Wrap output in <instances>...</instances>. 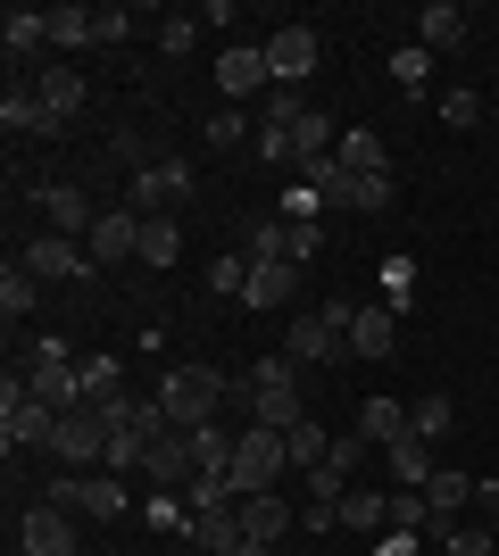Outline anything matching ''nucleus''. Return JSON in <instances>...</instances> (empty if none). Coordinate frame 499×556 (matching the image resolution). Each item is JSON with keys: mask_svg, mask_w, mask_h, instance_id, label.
Segmentation results:
<instances>
[{"mask_svg": "<svg viewBox=\"0 0 499 556\" xmlns=\"http://www.w3.org/2000/svg\"><path fill=\"white\" fill-rule=\"evenodd\" d=\"M234 399V382L216 366H175L159 382V407H166V424H184V432H200V424H216V407Z\"/></svg>", "mask_w": 499, "mask_h": 556, "instance_id": "f257e3e1", "label": "nucleus"}, {"mask_svg": "<svg viewBox=\"0 0 499 556\" xmlns=\"http://www.w3.org/2000/svg\"><path fill=\"white\" fill-rule=\"evenodd\" d=\"M241 399H250V424H300V366H291L284 349L275 357H259V366L241 374Z\"/></svg>", "mask_w": 499, "mask_h": 556, "instance_id": "f03ea898", "label": "nucleus"}, {"mask_svg": "<svg viewBox=\"0 0 499 556\" xmlns=\"http://www.w3.org/2000/svg\"><path fill=\"white\" fill-rule=\"evenodd\" d=\"M50 507H67V515H92V523H117L134 498H125V482L109 473V465H92V473H59V482L42 490Z\"/></svg>", "mask_w": 499, "mask_h": 556, "instance_id": "7ed1b4c3", "label": "nucleus"}, {"mask_svg": "<svg viewBox=\"0 0 499 556\" xmlns=\"http://www.w3.org/2000/svg\"><path fill=\"white\" fill-rule=\"evenodd\" d=\"M275 109H266V125H284L291 134V150H300V166H316V159H333L341 150V134H333V116L316 109V100H300V92H266Z\"/></svg>", "mask_w": 499, "mask_h": 556, "instance_id": "20e7f679", "label": "nucleus"}, {"mask_svg": "<svg viewBox=\"0 0 499 556\" xmlns=\"http://www.w3.org/2000/svg\"><path fill=\"white\" fill-rule=\"evenodd\" d=\"M25 391L42 399L50 416L84 407V382H75V357H67V341H34V349H25Z\"/></svg>", "mask_w": 499, "mask_h": 556, "instance_id": "39448f33", "label": "nucleus"}, {"mask_svg": "<svg viewBox=\"0 0 499 556\" xmlns=\"http://www.w3.org/2000/svg\"><path fill=\"white\" fill-rule=\"evenodd\" d=\"M50 457L67 465V473H92V465H109V416H100L92 399L59 416V432H50Z\"/></svg>", "mask_w": 499, "mask_h": 556, "instance_id": "423d86ee", "label": "nucleus"}, {"mask_svg": "<svg viewBox=\"0 0 499 556\" xmlns=\"http://www.w3.org/2000/svg\"><path fill=\"white\" fill-rule=\"evenodd\" d=\"M50 432H59V416L9 374V382H0V448H9V457H17V448H50Z\"/></svg>", "mask_w": 499, "mask_h": 556, "instance_id": "0eeeda50", "label": "nucleus"}, {"mask_svg": "<svg viewBox=\"0 0 499 556\" xmlns=\"http://www.w3.org/2000/svg\"><path fill=\"white\" fill-rule=\"evenodd\" d=\"M284 465H291V448H284L275 424H241V448H234V490L241 498H250V490H275Z\"/></svg>", "mask_w": 499, "mask_h": 556, "instance_id": "6e6552de", "label": "nucleus"}, {"mask_svg": "<svg viewBox=\"0 0 499 556\" xmlns=\"http://www.w3.org/2000/svg\"><path fill=\"white\" fill-rule=\"evenodd\" d=\"M17 266H25L34 282H92V275H100L92 250H84V241H67V232H34Z\"/></svg>", "mask_w": 499, "mask_h": 556, "instance_id": "1a4fd4ad", "label": "nucleus"}, {"mask_svg": "<svg viewBox=\"0 0 499 556\" xmlns=\"http://www.w3.org/2000/svg\"><path fill=\"white\" fill-rule=\"evenodd\" d=\"M266 75H275V92H291V84H309L316 59H325V42H316V25H275L266 34Z\"/></svg>", "mask_w": 499, "mask_h": 556, "instance_id": "9d476101", "label": "nucleus"}, {"mask_svg": "<svg viewBox=\"0 0 499 556\" xmlns=\"http://www.w3.org/2000/svg\"><path fill=\"white\" fill-rule=\"evenodd\" d=\"M142 473H150V490H191L200 457H191V432H184V424L150 432V457H142Z\"/></svg>", "mask_w": 499, "mask_h": 556, "instance_id": "9b49d317", "label": "nucleus"}, {"mask_svg": "<svg viewBox=\"0 0 499 556\" xmlns=\"http://www.w3.org/2000/svg\"><path fill=\"white\" fill-rule=\"evenodd\" d=\"M284 357L291 366H333V357H350V349H341V332L325 325V307H300L284 325Z\"/></svg>", "mask_w": 499, "mask_h": 556, "instance_id": "f8f14e48", "label": "nucleus"}, {"mask_svg": "<svg viewBox=\"0 0 499 556\" xmlns=\"http://www.w3.org/2000/svg\"><path fill=\"white\" fill-rule=\"evenodd\" d=\"M84 250H92V266H125V257H142V208H100V225L84 232Z\"/></svg>", "mask_w": 499, "mask_h": 556, "instance_id": "ddd939ff", "label": "nucleus"}, {"mask_svg": "<svg viewBox=\"0 0 499 556\" xmlns=\"http://www.w3.org/2000/svg\"><path fill=\"white\" fill-rule=\"evenodd\" d=\"M191 200V166L184 159H150L142 175H134V208L142 216H166V208H184Z\"/></svg>", "mask_w": 499, "mask_h": 556, "instance_id": "4468645a", "label": "nucleus"}, {"mask_svg": "<svg viewBox=\"0 0 499 556\" xmlns=\"http://www.w3.org/2000/svg\"><path fill=\"white\" fill-rule=\"evenodd\" d=\"M466 507H475V473H458V465H433V482H425V532L441 540L450 523H466Z\"/></svg>", "mask_w": 499, "mask_h": 556, "instance_id": "2eb2a0df", "label": "nucleus"}, {"mask_svg": "<svg viewBox=\"0 0 499 556\" xmlns=\"http://www.w3.org/2000/svg\"><path fill=\"white\" fill-rule=\"evenodd\" d=\"M17 548L25 556H75V515L50 507V498H42V507H25L17 515Z\"/></svg>", "mask_w": 499, "mask_h": 556, "instance_id": "dca6fc26", "label": "nucleus"}, {"mask_svg": "<svg viewBox=\"0 0 499 556\" xmlns=\"http://www.w3.org/2000/svg\"><path fill=\"white\" fill-rule=\"evenodd\" d=\"M341 349H350L358 366H375V357H391V349H400V316H391L383 300H366V307L350 316V332H341Z\"/></svg>", "mask_w": 499, "mask_h": 556, "instance_id": "f3484780", "label": "nucleus"}, {"mask_svg": "<svg viewBox=\"0 0 499 556\" xmlns=\"http://www.w3.org/2000/svg\"><path fill=\"white\" fill-rule=\"evenodd\" d=\"M34 208H42V232H67V241L100 225V208H84V191H75V184H42V191H34Z\"/></svg>", "mask_w": 499, "mask_h": 556, "instance_id": "a211bd4d", "label": "nucleus"}, {"mask_svg": "<svg viewBox=\"0 0 499 556\" xmlns=\"http://www.w3.org/2000/svg\"><path fill=\"white\" fill-rule=\"evenodd\" d=\"M300 300V266L291 257H266V266H250V291H241V307H259V316H275V307Z\"/></svg>", "mask_w": 499, "mask_h": 556, "instance_id": "6ab92c4d", "label": "nucleus"}, {"mask_svg": "<svg viewBox=\"0 0 499 556\" xmlns=\"http://www.w3.org/2000/svg\"><path fill=\"white\" fill-rule=\"evenodd\" d=\"M0 125H9V134H25V141H59V134H67V125H59V116L34 100V84H9V100H0Z\"/></svg>", "mask_w": 499, "mask_h": 556, "instance_id": "aec40b11", "label": "nucleus"}, {"mask_svg": "<svg viewBox=\"0 0 499 556\" xmlns=\"http://www.w3.org/2000/svg\"><path fill=\"white\" fill-rule=\"evenodd\" d=\"M191 540H200V556H266L241 532V515H191Z\"/></svg>", "mask_w": 499, "mask_h": 556, "instance_id": "412c9836", "label": "nucleus"}, {"mask_svg": "<svg viewBox=\"0 0 499 556\" xmlns=\"http://www.w3.org/2000/svg\"><path fill=\"white\" fill-rule=\"evenodd\" d=\"M241 532L259 540V548H275V540H284V523H291V507H284V490H250V498H241Z\"/></svg>", "mask_w": 499, "mask_h": 556, "instance_id": "4be33fe9", "label": "nucleus"}, {"mask_svg": "<svg viewBox=\"0 0 499 556\" xmlns=\"http://www.w3.org/2000/svg\"><path fill=\"white\" fill-rule=\"evenodd\" d=\"M34 100H42L59 125H75V116H84V75H75V67H42V75H34Z\"/></svg>", "mask_w": 499, "mask_h": 556, "instance_id": "5701e85b", "label": "nucleus"}, {"mask_svg": "<svg viewBox=\"0 0 499 556\" xmlns=\"http://www.w3.org/2000/svg\"><path fill=\"white\" fill-rule=\"evenodd\" d=\"M259 84H275V75H266V50H225V59H216V92H225V109H234L241 92H259Z\"/></svg>", "mask_w": 499, "mask_h": 556, "instance_id": "b1692460", "label": "nucleus"}, {"mask_svg": "<svg viewBox=\"0 0 499 556\" xmlns=\"http://www.w3.org/2000/svg\"><path fill=\"white\" fill-rule=\"evenodd\" d=\"M350 432H358L366 448H391V441H408V407H400V399H366Z\"/></svg>", "mask_w": 499, "mask_h": 556, "instance_id": "393cba45", "label": "nucleus"}, {"mask_svg": "<svg viewBox=\"0 0 499 556\" xmlns=\"http://www.w3.org/2000/svg\"><path fill=\"white\" fill-rule=\"evenodd\" d=\"M416 42H425V50H458V42H466V9H458V0L416 9Z\"/></svg>", "mask_w": 499, "mask_h": 556, "instance_id": "a878e982", "label": "nucleus"}, {"mask_svg": "<svg viewBox=\"0 0 499 556\" xmlns=\"http://www.w3.org/2000/svg\"><path fill=\"white\" fill-rule=\"evenodd\" d=\"M333 159H341V175H391V159H383V134H375V125H350Z\"/></svg>", "mask_w": 499, "mask_h": 556, "instance_id": "bb28decb", "label": "nucleus"}, {"mask_svg": "<svg viewBox=\"0 0 499 556\" xmlns=\"http://www.w3.org/2000/svg\"><path fill=\"white\" fill-rule=\"evenodd\" d=\"M234 448H241L234 424H200V432H191V457H200V473H225V482H234Z\"/></svg>", "mask_w": 499, "mask_h": 556, "instance_id": "cd10ccee", "label": "nucleus"}, {"mask_svg": "<svg viewBox=\"0 0 499 556\" xmlns=\"http://www.w3.org/2000/svg\"><path fill=\"white\" fill-rule=\"evenodd\" d=\"M341 523L350 532H391V490H341Z\"/></svg>", "mask_w": 499, "mask_h": 556, "instance_id": "c85d7f7f", "label": "nucleus"}, {"mask_svg": "<svg viewBox=\"0 0 499 556\" xmlns=\"http://www.w3.org/2000/svg\"><path fill=\"white\" fill-rule=\"evenodd\" d=\"M408 432H416V441H450V432H458V407H450V391H425V399H416V407H408Z\"/></svg>", "mask_w": 499, "mask_h": 556, "instance_id": "c756f323", "label": "nucleus"}, {"mask_svg": "<svg viewBox=\"0 0 499 556\" xmlns=\"http://www.w3.org/2000/svg\"><path fill=\"white\" fill-rule=\"evenodd\" d=\"M0 42H9V59H34V50L50 42V9H9V17H0Z\"/></svg>", "mask_w": 499, "mask_h": 556, "instance_id": "7c9ffc66", "label": "nucleus"}, {"mask_svg": "<svg viewBox=\"0 0 499 556\" xmlns=\"http://www.w3.org/2000/svg\"><path fill=\"white\" fill-rule=\"evenodd\" d=\"M284 448H291V465H300V473H316V465L333 457V432L300 416V424H284Z\"/></svg>", "mask_w": 499, "mask_h": 556, "instance_id": "2f4dec72", "label": "nucleus"}, {"mask_svg": "<svg viewBox=\"0 0 499 556\" xmlns=\"http://www.w3.org/2000/svg\"><path fill=\"white\" fill-rule=\"evenodd\" d=\"M75 382H84V399H92V407L125 399V366H117V357H84V366H75Z\"/></svg>", "mask_w": 499, "mask_h": 556, "instance_id": "473e14b6", "label": "nucleus"}, {"mask_svg": "<svg viewBox=\"0 0 499 556\" xmlns=\"http://www.w3.org/2000/svg\"><path fill=\"white\" fill-rule=\"evenodd\" d=\"M383 457H391V482H400V490H425V482H433V457H425V441H416V432H408V441H391Z\"/></svg>", "mask_w": 499, "mask_h": 556, "instance_id": "72a5a7b5", "label": "nucleus"}, {"mask_svg": "<svg viewBox=\"0 0 499 556\" xmlns=\"http://www.w3.org/2000/svg\"><path fill=\"white\" fill-rule=\"evenodd\" d=\"M184 257V225H166V216H142V266L159 275V266H175Z\"/></svg>", "mask_w": 499, "mask_h": 556, "instance_id": "f704fd0d", "label": "nucleus"}, {"mask_svg": "<svg viewBox=\"0 0 499 556\" xmlns=\"http://www.w3.org/2000/svg\"><path fill=\"white\" fill-rule=\"evenodd\" d=\"M34 300H42V282L25 275L17 257H9V266H0V316H9V325H17V316H34Z\"/></svg>", "mask_w": 499, "mask_h": 556, "instance_id": "c9c22d12", "label": "nucleus"}, {"mask_svg": "<svg viewBox=\"0 0 499 556\" xmlns=\"http://www.w3.org/2000/svg\"><path fill=\"white\" fill-rule=\"evenodd\" d=\"M391 200H400L391 175H350V184H341V208H358V216H383Z\"/></svg>", "mask_w": 499, "mask_h": 556, "instance_id": "e433bc0d", "label": "nucleus"}, {"mask_svg": "<svg viewBox=\"0 0 499 556\" xmlns=\"http://www.w3.org/2000/svg\"><path fill=\"white\" fill-rule=\"evenodd\" d=\"M391 84H400V92L416 100V92H425V84H433V50H425V42H408V50H391Z\"/></svg>", "mask_w": 499, "mask_h": 556, "instance_id": "4c0bfd02", "label": "nucleus"}, {"mask_svg": "<svg viewBox=\"0 0 499 556\" xmlns=\"http://www.w3.org/2000/svg\"><path fill=\"white\" fill-rule=\"evenodd\" d=\"M50 42L59 50H92V9L75 0V9H50Z\"/></svg>", "mask_w": 499, "mask_h": 556, "instance_id": "58836bf2", "label": "nucleus"}, {"mask_svg": "<svg viewBox=\"0 0 499 556\" xmlns=\"http://www.w3.org/2000/svg\"><path fill=\"white\" fill-rule=\"evenodd\" d=\"M408 282H416V266H408V257H383V307H391V316H408V307H416V291H408Z\"/></svg>", "mask_w": 499, "mask_h": 556, "instance_id": "ea45409f", "label": "nucleus"}, {"mask_svg": "<svg viewBox=\"0 0 499 556\" xmlns=\"http://www.w3.org/2000/svg\"><path fill=\"white\" fill-rule=\"evenodd\" d=\"M441 548H450V556H499V532H491V523H450Z\"/></svg>", "mask_w": 499, "mask_h": 556, "instance_id": "a19ab883", "label": "nucleus"}, {"mask_svg": "<svg viewBox=\"0 0 499 556\" xmlns=\"http://www.w3.org/2000/svg\"><path fill=\"white\" fill-rule=\"evenodd\" d=\"M191 42H200V17H191V9L159 17V50H166V59H191Z\"/></svg>", "mask_w": 499, "mask_h": 556, "instance_id": "79ce46f5", "label": "nucleus"}, {"mask_svg": "<svg viewBox=\"0 0 499 556\" xmlns=\"http://www.w3.org/2000/svg\"><path fill=\"white\" fill-rule=\"evenodd\" d=\"M425 490H391V532H408V540H425Z\"/></svg>", "mask_w": 499, "mask_h": 556, "instance_id": "37998d69", "label": "nucleus"}, {"mask_svg": "<svg viewBox=\"0 0 499 556\" xmlns=\"http://www.w3.org/2000/svg\"><path fill=\"white\" fill-rule=\"evenodd\" d=\"M241 134H250V125H241V109H225V100H216V109H209V150H241Z\"/></svg>", "mask_w": 499, "mask_h": 556, "instance_id": "c03bdc74", "label": "nucleus"}, {"mask_svg": "<svg viewBox=\"0 0 499 556\" xmlns=\"http://www.w3.org/2000/svg\"><path fill=\"white\" fill-rule=\"evenodd\" d=\"M316 250H325V232H316V225H291V216H284V257H291V266H309Z\"/></svg>", "mask_w": 499, "mask_h": 556, "instance_id": "a18cd8bd", "label": "nucleus"}, {"mask_svg": "<svg viewBox=\"0 0 499 556\" xmlns=\"http://www.w3.org/2000/svg\"><path fill=\"white\" fill-rule=\"evenodd\" d=\"M209 291H234V300H241V291H250V257H216V266H209Z\"/></svg>", "mask_w": 499, "mask_h": 556, "instance_id": "49530a36", "label": "nucleus"}, {"mask_svg": "<svg viewBox=\"0 0 499 556\" xmlns=\"http://www.w3.org/2000/svg\"><path fill=\"white\" fill-rule=\"evenodd\" d=\"M300 523H309V532H333V523H341V498L309 490V498H300Z\"/></svg>", "mask_w": 499, "mask_h": 556, "instance_id": "de8ad7c7", "label": "nucleus"}, {"mask_svg": "<svg viewBox=\"0 0 499 556\" xmlns=\"http://www.w3.org/2000/svg\"><path fill=\"white\" fill-rule=\"evenodd\" d=\"M259 159H275V166H291V175H300V150H291L284 125H259Z\"/></svg>", "mask_w": 499, "mask_h": 556, "instance_id": "09e8293b", "label": "nucleus"}, {"mask_svg": "<svg viewBox=\"0 0 499 556\" xmlns=\"http://www.w3.org/2000/svg\"><path fill=\"white\" fill-rule=\"evenodd\" d=\"M441 125H458V134H466V125H483V100H475V92H441Z\"/></svg>", "mask_w": 499, "mask_h": 556, "instance_id": "8fccbe9b", "label": "nucleus"}, {"mask_svg": "<svg viewBox=\"0 0 499 556\" xmlns=\"http://www.w3.org/2000/svg\"><path fill=\"white\" fill-rule=\"evenodd\" d=\"M125 34H134L125 9H92V42H125Z\"/></svg>", "mask_w": 499, "mask_h": 556, "instance_id": "3c124183", "label": "nucleus"}, {"mask_svg": "<svg viewBox=\"0 0 499 556\" xmlns=\"http://www.w3.org/2000/svg\"><path fill=\"white\" fill-rule=\"evenodd\" d=\"M475 515H483V523L499 532V482H475Z\"/></svg>", "mask_w": 499, "mask_h": 556, "instance_id": "603ef678", "label": "nucleus"}, {"mask_svg": "<svg viewBox=\"0 0 499 556\" xmlns=\"http://www.w3.org/2000/svg\"><path fill=\"white\" fill-rule=\"evenodd\" d=\"M375 556H416V540H408V532H383V540H375Z\"/></svg>", "mask_w": 499, "mask_h": 556, "instance_id": "864d4df0", "label": "nucleus"}]
</instances>
